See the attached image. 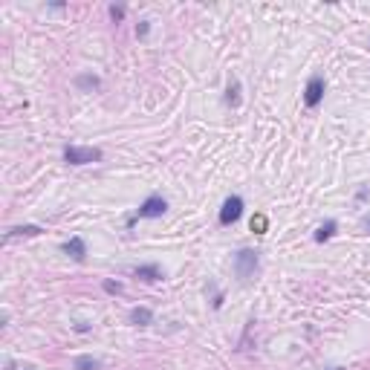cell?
Listing matches in <instances>:
<instances>
[{"label": "cell", "mask_w": 370, "mask_h": 370, "mask_svg": "<svg viewBox=\"0 0 370 370\" xmlns=\"http://www.w3.org/2000/svg\"><path fill=\"white\" fill-rule=\"evenodd\" d=\"M263 229H266V217H254L252 220V232L254 235H263Z\"/></svg>", "instance_id": "2e32d148"}, {"label": "cell", "mask_w": 370, "mask_h": 370, "mask_svg": "<svg viewBox=\"0 0 370 370\" xmlns=\"http://www.w3.org/2000/svg\"><path fill=\"white\" fill-rule=\"evenodd\" d=\"M148 32H151V23H148V20H139V23H136V38H148Z\"/></svg>", "instance_id": "9a60e30c"}, {"label": "cell", "mask_w": 370, "mask_h": 370, "mask_svg": "<svg viewBox=\"0 0 370 370\" xmlns=\"http://www.w3.org/2000/svg\"><path fill=\"white\" fill-rule=\"evenodd\" d=\"M99 368H101V362H99V359H93L90 353L75 356V362H72V370H99Z\"/></svg>", "instance_id": "9c48e42d"}, {"label": "cell", "mask_w": 370, "mask_h": 370, "mask_svg": "<svg viewBox=\"0 0 370 370\" xmlns=\"http://www.w3.org/2000/svg\"><path fill=\"white\" fill-rule=\"evenodd\" d=\"M41 232H44L41 226H17V229H12V235H26V237H35Z\"/></svg>", "instance_id": "7c38bea8"}, {"label": "cell", "mask_w": 370, "mask_h": 370, "mask_svg": "<svg viewBox=\"0 0 370 370\" xmlns=\"http://www.w3.org/2000/svg\"><path fill=\"white\" fill-rule=\"evenodd\" d=\"M336 229H338L336 220H327V223L321 226L318 232H315V243H324V240H330V237L336 235Z\"/></svg>", "instance_id": "8fae6325"}, {"label": "cell", "mask_w": 370, "mask_h": 370, "mask_svg": "<svg viewBox=\"0 0 370 370\" xmlns=\"http://www.w3.org/2000/svg\"><path fill=\"white\" fill-rule=\"evenodd\" d=\"M61 249H64V252H67L72 260H78V263L87 257V246H84V240H81V237H69V240L61 246Z\"/></svg>", "instance_id": "8992f818"}, {"label": "cell", "mask_w": 370, "mask_h": 370, "mask_svg": "<svg viewBox=\"0 0 370 370\" xmlns=\"http://www.w3.org/2000/svg\"><path fill=\"white\" fill-rule=\"evenodd\" d=\"M237 93H240V84H232V87H229V93H226V101H229L232 107L240 104V96H237Z\"/></svg>", "instance_id": "4fadbf2b"}, {"label": "cell", "mask_w": 370, "mask_h": 370, "mask_svg": "<svg viewBox=\"0 0 370 370\" xmlns=\"http://www.w3.org/2000/svg\"><path fill=\"white\" fill-rule=\"evenodd\" d=\"M104 292H107V295H122L124 286L119 284V281H104Z\"/></svg>", "instance_id": "5bb4252c"}, {"label": "cell", "mask_w": 370, "mask_h": 370, "mask_svg": "<svg viewBox=\"0 0 370 370\" xmlns=\"http://www.w3.org/2000/svg\"><path fill=\"white\" fill-rule=\"evenodd\" d=\"M257 266H260V257H257L254 249H240V252L235 254V272H237L240 281H249L254 272H257Z\"/></svg>", "instance_id": "7a4b0ae2"}, {"label": "cell", "mask_w": 370, "mask_h": 370, "mask_svg": "<svg viewBox=\"0 0 370 370\" xmlns=\"http://www.w3.org/2000/svg\"><path fill=\"white\" fill-rule=\"evenodd\" d=\"M87 330H90V324H84V321H81V324H75V333H87Z\"/></svg>", "instance_id": "d6986e66"}, {"label": "cell", "mask_w": 370, "mask_h": 370, "mask_svg": "<svg viewBox=\"0 0 370 370\" xmlns=\"http://www.w3.org/2000/svg\"><path fill=\"white\" fill-rule=\"evenodd\" d=\"M240 217H243V200L235 194V197H229V200L223 202V208H220V226H232Z\"/></svg>", "instance_id": "277c9868"}, {"label": "cell", "mask_w": 370, "mask_h": 370, "mask_svg": "<svg viewBox=\"0 0 370 370\" xmlns=\"http://www.w3.org/2000/svg\"><path fill=\"white\" fill-rule=\"evenodd\" d=\"M368 194H370L368 188H359V194H356V200H368Z\"/></svg>", "instance_id": "ac0fdd59"}, {"label": "cell", "mask_w": 370, "mask_h": 370, "mask_svg": "<svg viewBox=\"0 0 370 370\" xmlns=\"http://www.w3.org/2000/svg\"><path fill=\"white\" fill-rule=\"evenodd\" d=\"M101 151L99 148H81V145H67L64 148V162L67 165H90V162H99Z\"/></svg>", "instance_id": "3957f363"}, {"label": "cell", "mask_w": 370, "mask_h": 370, "mask_svg": "<svg viewBox=\"0 0 370 370\" xmlns=\"http://www.w3.org/2000/svg\"><path fill=\"white\" fill-rule=\"evenodd\" d=\"M110 17H113V20H122V17H124V9H122V6H110Z\"/></svg>", "instance_id": "e0dca14e"}, {"label": "cell", "mask_w": 370, "mask_h": 370, "mask_svg": "<svg viewBox=\"0 0 370 370\" xmlns=\"http://www.w3.org/2000/svg\"><path fill=\"white\" fill-rule=\"evenodd\" d=\"M324 90H327L324 78H321V75H312V78L307 81V90H304V104H307V107H318L321 99H324Z\"/></svg>", "instance_id": "5b68a950"}, {"label": "cell", "mask_w": 370, "mask_h": 370, "mask_svg": "<svg viewBox=\"0 0 370 370\" xmlns=\"http://www.w3.org/2000/svg\"><path fill=\"white\" fill-rule=\"evenodd\" d=\"M136 278H142V281H162V269L156 266V263H145V266H136Z\"/></svg>", "instance_id": "ba28073f"}, {"label": "cell", "mask_w": 370, "mask_h": 370, "mask_svg": "<svg viewBox=\"0 0 370 370\" xmlns=\"http://www.w3.org/2000/svg\"><path fill=\"white\" fill-rule=\"evenodd\" d=\"M165 211H168V200H165V197H159V194H151L148 200L136 208L133 217L127 220V226H133L136 220H156V217H162Z\"/></svg>", "instance_id": "6da1fadb"}, {"label": "cell", "mask_w": 370, "mask_h": 370, "mask_svg": "<svg viewBox=\"0 0 370 370\" xmlns=\"http://www.w3.org/2000/svg\"><path fill=\"white\" fill-rule=\"evenodd\" d=\"M362 226H365V229L370 232V214H365V220H362Z\"/></svg>", "instance_id": "ffe728a7"}, {"label": "cell", "mask_w": 370, "mask_h": 370, "mask_svg": "<svg viewBox=\"0 0 370 370\" xmlns=\"http://www.w3.org/2000/svg\"><path fill=\"white\" fill-rule=\"evenodd\" d=\"M101 78L99 75H93V72H84V75H75V87L78 90H99Z\"/></svg>", "instance_id": "30bf717a"}, {"label": "cell", "mask_w": 370, "mask_h": 370, "mask_svg": "<svg viewBox=\"0 0 370 370\" xmlns=\"http://www.w3.org/2000/svg\"><path fill=\"white\" fill-rule=\"evenodd\" d=\"M130 321L136 327H148V324H153V309L151 307H133L130 309Z\"/></svg>", "instance_id": "52a82bcc"}, {"label": "cell", "mask_w": 370, "mask_h": 370, "mask_svg": "<svg viewBox=\"0 0 370 370\" xmlns=\"http://www.w3.org/2000/svg\"><path fill=\"white\" fill-rule=\"evenodd\" d=\"M333 370H344V368H333Z\"/></svg>", "instance_id": "44dd1931"}]
</instances>
